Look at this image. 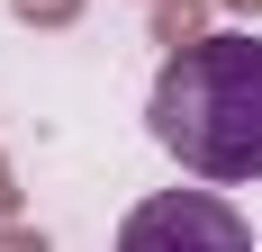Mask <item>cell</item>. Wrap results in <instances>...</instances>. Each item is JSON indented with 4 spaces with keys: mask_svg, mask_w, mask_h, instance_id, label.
<instances>
[{
    "mask_svg": "<svg viewBox=\"0 0 262 252\" xmlns=\"http://www.w3.org/2000/svg\"><path fill=\"white\" fill-rule=\"evenodd\" d=\"M154 144L199 180H262V36H199L154 72Z\"/></svg>",
    "mask_w": 262,
    "mask_h": 252,
    "instance_id": "1",
    "label": "cell"
},
{
    "mask_svg": "<svg viewBox=\"0 0 262 252\" xmlns=\"http://www.w3.org/2000/svg\"><path fill=\"white\" fill-rule=\"evenodd\" d=\"M118 252H253V225L217 189H163L118 225Z\"/></svg>",
    "mask_w": 262,
    "mask_h": 252,
    "instance_id": "2",
    "label": "cell"
},
{
    "mask_svg": "<svg viewBox=\"0 0 262 252\" xmlns=\"http://www.w3.org/2000/svg\"><path fill=\"white\" fill-rule=\"evenodd\" d=\"M199 18H208V0H154V45H199Z\"/></svg>",
    "mask_w": 262,
    "mask_h": 252,
    "instance_id": "3",
    "label": "cell"
},
{
    "mask_svg": "<svg viewBox=\"0 0 262 252\" xmlns=\"http://www.w3.org/2000/svg\"><path fill=\"white\" fill-rule=\"evenodd\" d=\"M9 9H18L27 27H73L81 18V0H9Z\"/></svg>",
    "mask_w": 262,
    "mask_h": 252,
    "instance_id": "4",
    "label": "cell"
},
{
    "mask_svg": "<svg viewBox=\"0 0 262 252\" xmlns=\"http://www.w3.org/2000/svg\"><path fill=\"white\" fill-rule=\"evenodd\" d=\"M0 252H46V234L36 225H0Z\"/></svg>",
    "mask_w": 262,
    "mask_h": 252,
    "instance_id": "5",
    "label": "cell"
},
{
    "mask_svg": "<svg viewBox=\"0 0 262 252\" xmlns=\"http://www.w3.org/2000/svg\"><path fill=\"white\" fill-rule=\"evenodd\" d=\"M18 216V180H9V162H0V225Z\"/></svg>",
    "mask_w": 262,
    "mask_h": 252,
    "instance_id": "6",
    "label": "cell"
},
{
    "mask_svg": "<svg viewBox=\"0 0 262 252\" xmlns=\"http://www.w3.org/2000/svg\"><path fill=\"white\" fill-rule=\"evenodd\" d=\"M217 9H253V18H262V0H217Z\"/></svg>",
    "mask_w": 262,
    "mask_h": 252,
    "instance_id": "7",
    "label": "cell"
}]
</instances>
